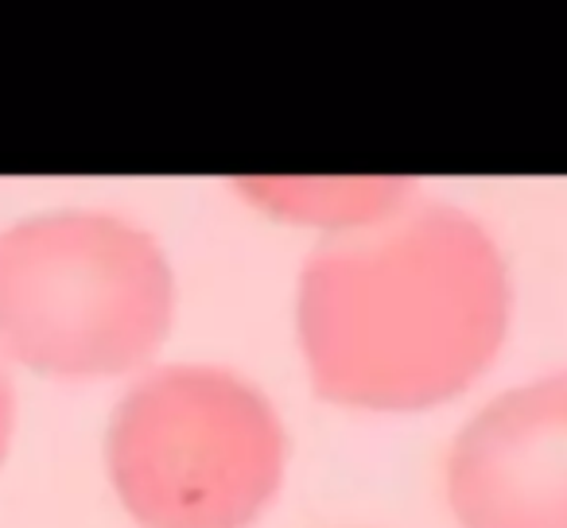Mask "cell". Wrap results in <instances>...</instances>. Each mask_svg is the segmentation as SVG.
I'll return each instance as SVG.
<instances>
[{"label": "cell", "instance_id": "obj_1", "mask_svg": "<svg viewBox=\"0 0 567 528\" xmlns=\"http://www.w3.org/2000/svg\"><path fill=\"white\" fill-rule=\"evenodd\" d=\"M296 331L323 401L424 412L466 393L497 358L509 269L478 218L427 203L311 252Z\"/></svg>", "mask_w": 567, "mask_h": 528}, {"label": "cell", "instance_id": "obj_2", "mask_svg": "<svg viewBox=\"0 0 567 528\" xmlns=\"http://www.w3.org/2000/svg\"><path fill=\"white\" fill-rule=\"evenodd\" d=\"M175 280L159 241L110 210H59L0 234V350L63 381L133 373L164 346Z\"/></svg>", "mask_w": 567, "mask_h": 528}, {"label": "cell", "instance_id": "obj_3", "mask_svg": "<svg viewBox=\"0 0 567 528\" xmlns=\"http://www.w3.org/2000/svg\"><path fill=\"white\" fill-rule=\"evenodd\" d=\"M110 478L144 528H249L280 494L288 432L260 389L221 365H164L121 396Z\"/></svg>", "mask_w": 567, "mask_h": 528}, {"label": "cell", "instance_id": "obj_4", "mask_svg": "<svg viewBox=\"0 0 567 528\" xmlns=\"http://www.w3.org/2000/svg\"><path fill=\"white\" fill-rule=\"evenodd\" d=\"M463 528H567V370L494 396L447 455Z\"/></svg>", "mask_w": 567, "mask_h": 528}, {"label": "cell", "instance_id": "obj_5", "mask_svg": "<svg viewBox=\"0 0 567 528\" xmlns=\"http://www.w3.org/2000/svg\"><path fill=\"white\" fill-rule=\"evenodd\" d=\"M241 190L257 195V203H268V210L284 214V218H303V221H323V226H339V221H354V226H370L381 218H396L409 198V183L393 179H327V183H241Z\"/></svg>", "mask_w": 567, "mask_h": 528}, {"label": "cell", "instance_id": "obj_6", "mask_svg": "<svg viewBox=\"0 0 567 528\" xmlns=\"http://www.w3.org/2000/svg\"><path fill=\"white\" fill-rule=\"evenodd\" d=\"M12 427H17V393H12V381L0 365V463L12 447Z\"/></svg>", "mask_w": 567, "mask_h": 528}]
</instances>
